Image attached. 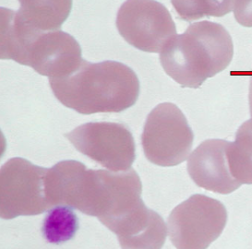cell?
I'll list each match as a JSON object with an SVG mask.
<instances>
[{
  "label": "cell",
  "mask_w": 252,
  "mask_h": 249,
  "mask_svg": "<svg viewBox=\"0 0 252 249\" xmlns=\"http://www.w3.org/2000/svg\"><path fill=\"white\" fill-rule=\"evenodd\" d=\"M249 104H250V111L252 117V80L250 82V89H249Z\"/></svg>",
  "instance_id": "2e32d148"
},
{
  "label": "cell",
  "mask_w": 252,
  "mask_h": 249,
  "mask_svg": "<svg viewBox=\"0 0 252 249\" xmlns=\"http://www.w3.org/2000/svg\"><path fill=\"white\" fill-rule=\"evenodd\" d=\"M226 222L227 211L221 201L195 194L172 211L168 235L177 249H207L221 235Z\"/></svg>",
  "instance_id": "5b68a950"
},
{
  "label": "cell",
  "mask_w": 252,
  "mask_h": 249,
  "mask_svg": "<svg viewBox=\"0 0 252 249\" xmlns=\"http://www.w3.org/2000/svg\"><path fill=\"white\" fill-rule=\"evenodd\" d=\"M48 169L23 158H12L0 171V213L4 220L33 216L50 210L45 193Z\"/></svg>",
  "instance_id": "8992f818"
},
{
  "label": "cell",
  "mask_w": 252,
  "mask_h": 249,
  "mask_svg": "<svg viewBox=\"0 0 252 249\" xmlns=\"http://www.w3.org/2000/svg\"><path fill=\"white\" fill-rule=\"evenodd\" d=\"M233 11L238 23L252 26V1H233Z\"/></svg>",
  "instance_id": "9a60e30c"
},
{
  "label": "cell",
  "mask_w": 252,
  "mask_h": 249,
  "mask_svg": "<svg viewBox=\"0 0 252 249\" xmlns=\"http://www.w3.org/2000/svg\"><path fill=\"white\" fill-rule=\"evenodd\" d=\"M78 229V216L72 208L56 206L45 215L42 231L47 242L59 245L72 239Z\"/></svg>",
  "instance_id": "4fadbf2b"
},
{
  "label": "cell",
  "mask_w": 252,
  "mask_h": 249,
  "mask_svg": "<svg viewBox=\"0 0 252 249\" xmlns=\"http://www.w3.org/2000/svg\"><path fill=\"white\" fill-rule=\"evenodd\" d=\"M234 57L227 30L216 22H195L174 37L160 53L164 72L179 85L198 89L223 71Z\"/></svg>",
  "instance_id": "7a4b0ae2"
},
{
  "label": "cell",
  "mask_w": 252,
  "mask_h": 249,
  "mask_svg": "<svg viewBox=\"0 0 252 249\" xmlns=\"http://www.w3.org/2000/svg\"><path fill=\"white\" fill-rule=\"evenodd\" d=\"M180 19L191 22L202 17H222L233 10V1H172Z\"/></svg>",
  "instance_id": "5bb4252c"
},
{
  "label": "cell",
  "mask_w": 252,
  "mask_h": 249,
  "mask_svg": "<svg viewBox=\"0 0 252 249\" xmlns=\"http://www.w3.org/2000/svg\"><path fill=\"white\" fill-rule=\"evenodd\" d=\"M49 84L60 103L82 115L123 112L133 106L140 94V81L133 69L111 60H82L75 72L50 79Z\"/></svg>",
  "instance_id": "6da1fadb"
},
{
  "label": "cell",
  "mask_w": 252,
  "mask_h": 249,
  "mask_svg": "<svg viewBox=\"0 0 252 249\" xmlns=\"http://www.w3.org/2000/svg\"><path fill=\"white\" fill-rule=\"evenodd\" d=\"M228 144L224 139H207L193 151L188 160V173L198 187L222 195L241 187L230 172Z\"/></svg>",
  "instance_id": "9c48e42d"
},
{
  "label": "cell",
  "mask_w": 252,
  "mask_h": 249,
  "mask_svg": "<svg viewBox=\"0 0 252 249\" xmlns=\"http://www.w3.org/2000/svg\"><path fill=\"white\" fill-rule=\"evenodd\" d=\"M0 58L31 66L49 80L69 76L83 60L81 45L63 31L20 33L2 24Z\"/></svg>",
  "instance_id": "3957f363"
},
{
  "label": "cell",
  "mask_w": 252,
  "mask_h": 249,
  "mask_svg": "<svg viewBox=\"0 0 252 249\" xmlns=\"http://www.w3.org/2000/svg\"><path fill=\"white\" fill-rule=\"evenodd\" d=\"M230 172L239 183L252 185V119L237 129L234 142L227 147Z\"/></svg>",
  "instance_id": "7c38bea8"
},
{
  "label": "cell",
  "mask_w": 252,
  "mask_h": 249,
  "mask_svg": "<svg viewBox=\"0 0 252 249\" xmlns=\"http://www.w3.org/2000/svg\"><path fill=\"white\" fill-rule=\"evenodd\" d=\"M122 249H162L166 239L163 218L144 203L108 227Z\"/></svg>",
  "instance_id": "30bf717a"
},
{
  "label": "cell",
  "mask_w": 252,
  "mask_h": 249,
  "mask_svg": "<svg viewBox=\"0 0 252 249\" xmlns=\"http://www.w3.org/2000/svg\"><path fill=\"white\" fill-rule=\"evenodd\" d=\"M18 11L1 7V12L11 25L23 32L60 31L69 16L72 1H20Z\"/></svg>",
  "instance_id": "8fae6325"
},
{
  "label": "cell",
  "mask_w": 252,
  "mask_h": 249,
  "mask_svg": "<svg viewBox=\"0 0 252 249\" xmlns=\"http://www.w3.org/2000/svg\"><path fill=\"white\" fill-rule=\"evenodd\" d=\"M194 134L182 111L176 104H158L150 113L141 135L143 152L152 163L170 167L187 160Z\"/></svg>",
  "instance_id": "277c9868"
},
{
  "label": "cell",
  "mask_w": 252,
  "mask_h": 249,
  "mask_svg": "<svg viewBox=\"0 0 252 249\" xmlns=\"http://www.w3.org/2000/svg\"><path fill=\"white\" fill-rule=\"evenodd\" d=\"M116 24L126 42L148 53H161L178 35L168 9L153 0L124 2L119 8Z\"/></svg>",
  "instance_id": "ba28073f"
},
{
  "label": "cell",
  "mask_w": 252,
  "mask_h": 249,
  "mask_svg": "<svg viewBox=\"0 0 252 249\" xmlns=\"http://www.w3.org/2000/svg\"><path fill=\"white\" fill-rule=\"evenodd\" d=\"M65 137L81 154L114 173L130 170L136 159L133 136L122 123L90 122Z\"/></svg>",
  "instance_id": "52a82bcc"
}]
</instances>
